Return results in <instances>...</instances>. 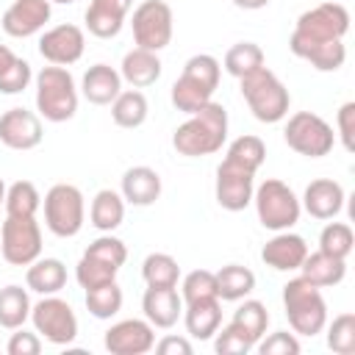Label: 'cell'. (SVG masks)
<instances>
[{
    "label": "cell",
    "instance_id": "1",
    "mask_svg": "<svg viewBox=\"0 0 355 355\" xmlns=\"http://www.w3.org/2000/svg\"><path fill=\"white\" fill-rule=\"evenodd\" d=\"M227 139V111L222 103H205L183 125L175 128L172 133V147L178 155L186 158H200V155H214L222 150Z\"/></svg>",
    "mask_w": 355,
    "mask_h": 355
},
{
    "label": "cell",
    "instance_id": "2",
    "mask_svg": "<svg viewBox=\"0 0 355 355\" xmlns=\"http://www.w3.org/2000/svg\"><path fill=\"white\" fill-rule=\"evenodd\" d=\"M222 78V64L211 53H197L183 64L180 78L172 83V105L183 114H194L214 100V92Z\"/></svg>",
    "mask_w": 355,
    "mask_h": 355
},
{
    "label": "cell",
    "instance_id": "3",
    "mask_svg": "<svg viewBox=\"0 0 355 355\" xmlns=\"http://www.w3.org/2000/svg\"><path fill=\"white\" fill-rule=\"evenodd\" d=\"M347 33H349V11L341 3L327 0V3H319L297 17V25L288 36V50L297 55L300 50H305L311 44L338 42Z\"/></svg>",
    "mask_w": 355,
    "mask_h": 355
},
{
    "label": "cell",
    "instance_id": "4",
    "mask_svg": "<svg viewBox=\"0 0 355 355\" xmlns=\"http://www.w3.org/2000/svg\"><path fill=\"white\" fill-rule=\"evenodd\" d=\"M239 89H241L247 108L252 111V116L258 122L275 125V122L286 119V114L291 108V94L272 69L258 67L255 72L239 78Z\"/></svg>",
    "mask_w": 355,
    "mask_h": 355
},
{
    "label": "cell",
    "instance_id": "5",
    "mask_svg": "<svg viewBox=\"0 0 355 355\" xmlns=\"http://www.w3.org/2000/svg\"><path fill=\"white\" fill-rule=\"evenodd\" d=\"M283 311L288 319V327L297 336H319L327 324V302L322 297V288L308 283L302 275L291 277L283 286Z\"/></svg>",
    "mask_w": 355,
    "mask_h": 355
},
{
    "label": "cell",
    "instance_id": "6",
    "mask_svg": "<svg viewBox=\"0 0 355 355\" xmlns=\"http://www.w3.org/2000/svg\"><path fill=\"white\" fill-rule=\"evenodd\" d=\"M36 80V111L47 122H67L78 111V83L67 67H42Z\"/></svg>",
    "mask_w": 355,
    "mask_h": 355
},
{
    "label": "cell",
    "instance_id": "7",
    "mask_svg": "<svg viewBox=\"0 0 355 355\" xmlns=\"http://www.w3.org/2000/svg\"><path fill=\"white\" fill-rule=\"evenodd\" d=\"M128 261V247L122 239L103 233L97 236L80 255L78 266H75V280L80 283V288H94L103 283L116 280V272L122 269V263Z\"/></svg>",
    "mask_w": 355,
    "mask_h": 355
},
{
    "label": "cell",
    "instance_id": "8",
    "mask_svg": "<svg viewBox=\"0 0 355 355\" xmlns=\"http://www.w3.org/2000/svg\"><path fill=\"white\" fill-rule=\"evenodd\" d=\"M252 202H255L258 222L272 233L291 230L302 214L300 197L291 191L288 183H283L277 178H266L263 183H258L252 191Z\"/></svg>",
    "mask_w": 355,
    "mask_h": 355
},
{
    "label": "cell",
    "instance_id": "9",
    "mask_svg": "<svg viewBox=\"0 0 355 355\" xmlns=\"http://www.w3.org/2000/svg\"><path fill=\"white\" fill-rule=\"evenodd\" d=\"M86 222V202L78 186L55 183L44 194V225L58 239H72L83 230Z\"/></svg>",
    "mask_w": 355,
    "mask_h": 355
},
{
    "label": "cell",
    "instance_id": "10",
    "mask_svg": "<svg viewBox=\"0 0 355 355\" xmlns=\"http://www.w3.org/2000/svg\"><path fill=\"white\" fill-rule=\"evenodd\" d=\"M283 139L294 153H300L305 158H324L336 144L333 125L313 111L291 114L283 128Z\"/></svg>",
    "mask_w": 355,
    "mask_h": 355
},
{
    "label": "cell",
    "instance_id": "11",
    "mask_svg": "<svg viewBox=\"0 0 355 355\" xmlns=\"http://www.w3.org/2000/svg\"><path fill=\"white\" fill-rule=\"evenodd\" d=\"M31 322H33V330L47 344L69 347L78 338V316L72 305L58 294H47L36 305H31Z\"/></svg>",
    "mask_w": 355,
    "mask_h": 355
},
{
    "label": "cell",
    "instance_id": "12",
    "mask_svg": "<svg viewBox=\"0 0 355 355\" xmlns=\"http://www.w3.org/2000/svg\"><path fill=\"white\" fill-rule=\"evenodd\" d=\"M0 255L11 266H28L42 255V227L36 216H6L0 227Z\"/></svg>",
    "mask_w": 355,
    "mask_h": 355
},
{
    "label": "cell",
    "instance_id": "13",
    "mask_svg": "<svg viewBox=\"0 0 355 355\" xmlns=\"http://www.w3.org/2000/svg\"><path fill=\"white\" fill-rule=\"evenodd\" d=\"M133 42L136 47L161 53L169 42H172V28H175V17L166 0H144L133 8Z\"/></svg>",
    "mask_w": 355,
    "mask_h": 355
},
{
    "label": "cell",
    "instance_id": "14",
    "mask_svg": "<svg viewBox=\"0 0 355 355\" xmlns=\"http://www.w3.org/2000/svg\"><path fill=\"white\" fill-rule=\"evenodd\" d=\"M83 50H86V33L72 22L53 25L39 36V55L55 67H69L80 61Z\"/></svg>",
    "mask_w": 355,
    "mask_h": 355
},
{
    "label": "cell",
    "instance_id": "15",
    "mask_svg": "<svg viewBox=\"0 0 355 355\" xmlns=\"http://www.w3.org/2000/svg\"><path fill=\"white\" fill-rule=\"evenodd\" d=\"M216 202L225 211H244L252 202V191H255V172H247L230 161L222 158V164L216 166Z\"/></svg>",
    "mask_w": 355,
    "mask_h": 355
},
{
    "label": "cell",
    "instance_id": "16",
    "mask_svg": "<svg viewBox=\"0 0 355 355\" xmlns=\"http://www.w3.org/2000/svg\"><path fill=\"white\" fill-rule=\"evenodd\" d=\"M103 347L111 355H144L155 347V327L147 319L114 322L103 336Z\"/></svg>",
    "mask_w": 355,
    "mask_h": 355
},
{
    "label": "cell",
    "instance_id": "17",
    "mask_svg": "<svg viewBox=\"0 0 355 355\" xmlns=\"http://www.w3.org/2000/svg\"><path fill=\"white\" fill-rule=\"evenodd\" d=\"M44 139V128H42V116L28 111V108H8L6 114H0V141L8 150H33L39 147Z\"/></svg>",
    "mask_w": 355,
    "mask_h": 355
},
{
    "label": "cell",
    "instance_id": "18",
    "mask_svg": "<svg viewBox=\"0 0 355 355\" xmlns=\"http://www.w3.org/2000/svg\"><path fill=\"white\" fill-rule=\"evenodd\" d=\"M50 17H53L50 0H14L3 11L0 25L11 39H28V36H36L39 31H44Z\"/></svg>",
    "mask_w": 355,
    "mask_h": 355
},
{
    "label": "cell",
    "instance_id": "19",
    "mask_svg": "<svg viewBox=\"0 0 355 355\" xmlns=\"http://www.w3.org/2000/svg\"><path fill=\"white\" fill-rule=\"evenodd\" d=\"M308 255V244L302 236L291 230H277L263 247H261V261L272 266L275 272H297Z\"/></svg>",
    "mask_w": 355,
    "mask_h": 355
},
{
    "label": "cell",
    "instance_id": "20",
    "mask_svg": "<svg viewBox=\"0 0 355 355\" xmlns=\"http://www.w3.org/2000/svg\"><path fill=\"white\" fill-rule=\"evenodd\" d=\"M344 200H347V194H344L341 183H336L330 178H316L305 186L300 205L313 219H336L344 208Z\"/></svg>",
    "mask_w": 355,
    "mask_h": 355
},
{
    "label": "cell",
    "instance_id": "21",
    "mask_svg": "<svg viewBox=\"0 0 355 355\" xmlns=\"http://www.w3.org/2000/svg\"><path fill=\"white\" fill-rule=\"evenodd\" d=\"M141 311H144V319L153 327L169 330L183 316V297L178 294V288H155V286H147L144 288V297H141Z\"/></svg>",
    "mask_w": 355,
    "mask_h": 355
},
{
    "label": "cell",
    "instance_id": "22",
    "mask_svg": "<svg viewBox=\"0 0 355 355\" xmlns=\"http://www.w3.org/2000/svg\"><path fill=\"white\" fill-rule=\"evenodd\" d=\"M130 6L133 0H92L83 14L86 31L97 39H114L122 31Z\"/></svg>",
    "mask_w": 355,
    "mask_h": 355
},
{
    "label": "cell",
    "instance_id": "23",
    "mask_svg": "<svg viewBox=\"0 0 355 355\" xmlns=\"http://www.w3.org/2000/svg\"><path fill=\"white\" fill-rule=\"evenodd\" d=\"M119 194H122V200L128 205L147 208L161 197V175L153 166H144V164L141 166H130L122 175Z\"/></svg>",
    "mask_w": 355,
    "mask_h": 355
},
{
    "label": "cell",
    "instance_id": "24",
    "mask_svg": "<svg viewBox=\"0 0 355 355\" xmlns=\"http://www.w3.org/2000/svg\"><path fill=\"white\" fill-rule=\"evenodd\" d=\"M183 324H186V333L197 341L214 338V333L222 327V300L205 297V300L183 302Z\"/></svg>",
    "mask_w": 355,
    "mask_h": 355
},
{
    "label": "cell",
    "instance_id": "25",
    "mask_svg": "<svg viewBox=\"0 0 355 355\" xmlns=\"http://www.w3.org/2000/svg\"><path fill=\"white\" fill-rule=\"evenodd\" d=\"M122 92V75L111 64H92L80 78V94L92 105H111Z\"/></svg>",
    "mask_w": 355,
    "mask_h": 355
},
{
    "label": "cell",
    "instance_id": "26",
    "mask_svg": "<svg viewBox=\"0 0 355 355\" xmlns=\"http://www.w3.org/2000/svg\"><path fill=\"white\" fill-rule=\"evenodd\" d=\"M119 75L125 83H130L133 89H147L161 78V58L153 50L144 47H133L122 55L119 64Z\"/></svg>",
    "mask_w": 355,
    "mask_h": 355
},
{
    "label": "cell",
    "instance_id": "27",
    "mask_svg": "<svg viewBox=\"0 0 355 355\" xmlns=\"http://www.w3.org/2000/svg\"><path fill=\"white\" fill-rule=\"evenodd\" d=\"M25 286L28 291L47 297V294H58L67 286V266L58 258H36L33 263H28L25 272Z\"/></svg>",
    "mask_w": 355,
    "mask_h": 355
},
{
    "label": "cell",
    "instance_id": "28",
    "mask_svg": "<svg viewBox=\"0 0 355 355\" xmlns=\"http://www.w3.org/2000/svg\"><path fill=\"white\" fill-rule=\"evenodd\" d=\"M300 272H302V277L308 283H313L319 288H330V286H338L347 277V261L344 258H333V255H327L322 250H316V252L308 250Z\"/></svg>",
    "mask_w": 355,
    "mask_h": 355
},
{
    "label": "cell",
    "instance_id": "29",
    "mask_svg": "<svg viewBox=\"0 0 355 355\" xmlns=\"http://www.w3.org/2000/svg\"><path fill=\"white\" fill-rule=\"evenodd\" d=\"M125 219V200L114 189H100L89 205V222L100 233H114Z\"/></svg>",
    "mask_w": 355,
    "mask_h": 355
},
{
    "label": "cell",
    "instance_id": "30",
    "mask_svg": "<svg viewBox=\"0 0 355 355\" xmlns=\"http://www.w3.org/2000/svg\"><path fill=\"white\" fill-rule=\"evenodd\" d=\"M216 275V297L222 302H239L252 294L255 288V272L241 263H227Z\"/></svg>",
    "mask_w": 355,
    "mask_h": 355
},
{
    "label": "cell",
    "instance_id": "31",
    "mask_svg": "<svg viewBox=\"0 0 355 355\" xmlns=\"http://www.w3.org/2000/svg\"><path fill=\"white\" fill-rule=\"evenodd\" d=\"M147 114H150V105H147L144 92H139V89H122L114 97V103H111V119H114V125L128 128V130L141 128L147 122Z\"/></svg>",
    "mask_w": 355,
    "mask_h": 355
},
{
    "label": "cell",
    "instance_id": "32",
    "mask_svg": "<svg viewBox=\"0 0 355 355\" xmlns=\"http://www.w3.org/2000/svg\"><path fill=\"white\" fill-rule=\"evenodd\" d=\"M31 297H28V286H17L8 283L0 288V327L3 330H17L31 319Z\"/></svg>",
    "mask_w": 355,
    "mask_h": 355
},
{
    "label": "cell",
    "instance_id": "33",
    "mask_svg": "<svg viewBox=\"0 0 355 355\" xmlns=\"http://www.w3.org/2000/svg\"><path fill=\"white\" fill-rule=\"evenodd\" d=\"M141 277L147 286L155 288H178L180 266L169 252H150L141 263Z\"/></svg>",
    "mask_w": 355,
    "mask_h": 355
},
{
    "label": "cell",
    "instance_id": "34",
    "mask_svg": "<svg viewBox=\"0 0 355 355\" xmlns=\"http://www.w3.org/2000/svg\"><path fill=\"white\" fill-rule=\"evenodd\" d=\"M225 161H230V164H236V166H241L247 172H258L261 164L266 161V144L258 136L244 133V136H239V139H233L227 144Z\"/></svg>",
    "mask_w": 355,
    "mask_h": 355
},
{
    "label": "cell",
    "instance_id": "35",
    "mask_svg": "<svg viewBox=\"0 0 355 355\" xmlns=\"http://www.w3.org/2000/svg\"><path fill=\"white\" fill-rule=\"evenodd\" d=\"M122 302H125V294L119 288L116 280L111 283H103V286H94V288H86V311L94 316V319H111L122 311Z\"/></svg>",
    "mask_w": 355,
    "mask_h": 355
},
{
    "label": "cell",
    "instance_id": "36",
    "mask_svg": "<svg viewBox=\"0 0 355 355\" xmlns=\"http://www.w3.org/2000/svg\"><path fill=\"white\" fill-rule=\"evenodd\" d=\"M230 322H233L239 330H244L252 344H258V338H261V336L266 333V327H269V311H266V305H263L261 300L244 297V302L233 311V319H230Z\"/></svg>",
    "mask_w": 355,
    "mask_h": 355
},
{
    "label": "cell",
    "instance_id": "37",
    "mask_svg": "<svg viewBox=\"0 0 355 355\" xmlns=\"http://www.w3.org/2000/svg\"><path fill=\"white\" fill-rule=\"evenodd\" d=\"M8 216H36L42 208V194L31 180H17L6 186V202H3Z\"/></svg>",
    "mask_w": 355,
    "mask_h": 355
},
{
    "label": "cell",
    "instance_id": "38",
    "mask_svg": "<svg viewBox=\"0 0 355 355\" xmlns=\"http://www.w3.org/2000/svg\"><path fill=\"white\" fill-rule=\"evenodd\" d=\"M222 67H225L227 75L244 78V75L255 72L258 67H263V50H261V44H255V42H239V44H233V47L225 53Z\"/></svg>",
    "mask_w": 355,
    "mask_h": 355
},
{
    "label": "cell",
    "instance_id": "39",
    "mask_svg": "<svg viewBox=\"0 0 355 355\" xmlns=\"http://www.w3.org/2000/svg\"><path fill=\"white\" fill-rule=\"evenodd\" d=\"M352 247H355V233H352V227L347 222H327L322 227V233H319V250L322 252L347 261Z\"/></svg>",
    "mask_w": 355,
    "mask_h": 355
},
{
    "label": "cell",
    "instance_id": "40",
    "mask_svg": "<svg viewBox=\"0 0 355 355\" xmlns=\"http://www.w3.org/2000/svg\"><path fill=\"white\" fill-rule=\"evenodd\" d=\"M327 330V347L336 355H352L355 352V313H338L333 322L324 324Z\"/></svg>",
    "mask_w": 355,
    "mask_h": 355
},
{
    "label": "cell",
    "instance_id": "41",
    "mask_svg": "<svg viewBox=\"0 0 355 355\" xmlns=\"http://www.w3.org/2000/svg\"><path fill=\"white\" fill-rule=\"evenodd\" d=\"M180 297H183V302L216 297V275L211 269H191L180 280Z\"/></svg>",
    "mask_w": 355,
    "mask_h": 355
},
{
    "label": "cell",
    "instance_id": "42",
    "mask_svg": "<svg viewBox=\"0 0 355 355\" xmlns=\"http://www.w3.org/2000/svg\"><path fill=\"white\" fill-rule=\"evenodd\" d=\"M214 349L219 355H247L255 349V344L247 338L244 330H239L233 322H227L222 330L214 333Z\"/></svg>",
    "mask_w": 355,
    "mask_h": 355
},
{
    "label": "cell",
    "instance_id": "43",
    "mask_svg": "<svg viewBox=\"0 0 355 355\" xmlns=\"http://www.w3.org/2000/svg\"><path fill=\"white\" fill-rule=\"evenodd\" d=\"M255 349L261 352V355H300V338L294 336V333H288V330H277V333H269L266 338L261 336L258 338V344H255Z\"/></svg>",
    "mask_w": 355,
    "mask_h": 355
},
{
    "label": "cell",
    "instance_id": "44",
    "mask_svg": "<svg viewBox=\"0 0 355 355\" xmlns=\"http://www.w3.org/2000/svg\"><path fill=\"white\" fill-rule=\"evenodd\" d=\"M31 80H33L31 64L25 58H17V64L0 75V92L3 94H19V92H25L31 86Z\"/></svg>",
    "mask_w": 355,
    "mask_h": 355
},
{
    "label": "cell",
    "instance_id": "45",
    "mask_svg": "<svg viewBox=\"0 0 355 355\" xmlns=\"http://www.w3.org/2000/svg\"><path fill=\"white\" fill-rule=\"evenodd\" d=\"M6 352L8 355H39L42 352V336L33 330H25V324L22 327H17L14 333H11V338H8V344H6Z\"/></svg>",
    "mask_w": 355,
    "mask_h": 355
},
{
    "label": "cell",
    "instance_id": "46",
    "mask_svg": "<svg viewBox=\"0 0 355 355\" xmlns=\"http://www.w3.org/2000/svg\"><path fill=\"white\" fill-rule=\"evenodd\" d=\"M336 128H338V139H341V147L347 153L355 150V103H344L336 114Z\"/></svg>",
    "mask_w": 355,
    "mask_h": 355
},
{
    "label": "cell",
    "instance_id": "47",
    "mask_svg": "<svg viewBox=\"0 0 355 355\" xmlns=\"http://www.w3.org/2000/svg\"><path fill=\"white\" fill-rule=\"evenodd\" d=\"M153 349H155L158 355H191V352H194L191 341L183 338V336H164L161 341H155Z\"/></svg>",
    "mask_w": 355,
    "mask_h": 355
},
{
    "label": "cell",
    "instance_id": "48",
    "mask_svg": "<svg viewBox=\"0 0 355 355\" xmlns=\"http://www.w3.org/2000/svg\"><path fill=\"white\" fill-rule=\"evenodd\" d=\"M17 58H19V55H17V53H14L11 47H6V44H0V75H3L6 69H11V67L17 64Z\"/></svg>",
    "mask_w": 355,
    "mask_h": 355
},
{
    "label": "cell",
    "instance_id": "49",
    "mask_svg": "<svg viewBox=\"0 0 355 355\" xmlns=\"http://www.w3.org/2000/svg\"><path fill=\"white\" fill-rule=\"evenodd\" d=\"M236 8H244V11H258L263 6H269V0H233Z\"/></svg>",
    "mask_w": 355,
    "mask_h": 355
},
{
    "label": "cell",
    "instance_id": "50",
    "mask_svg": "<svg viewBox=\"0 0 355 355\" xmlns=\"http://www.w3.org/2000/svg\"><path fill=\"white\" fill-rule=\"evenodd\" d=\"M6 202V183H3V178H0V205Z\"/></svg>",
    "mask_w": 355,
    "mask_h": 355
},
{
    "label": "cell",
    "instance_id": "51",
    "mask_svg": "<svg viewBox=\"0 0 355 355\" xmlns=\"http://www.w3.org/2000/svg\"><path fill=\"white\" fill-rule=\"evenodd\" d=\"M50 3H61V6H69V3H75V0H50Z\"/></svg>",
    "mask_w": 355,
    "mask_h": 355
}]
</instances>
